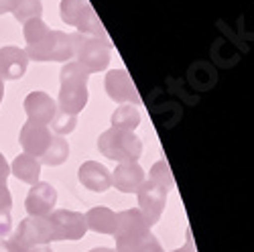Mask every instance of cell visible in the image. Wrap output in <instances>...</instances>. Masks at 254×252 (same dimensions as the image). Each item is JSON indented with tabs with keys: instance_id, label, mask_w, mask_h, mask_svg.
<instances>
[{
	"instance_id": "31",
	"label": "cell",
	"mask_w": 254,
	"mask_h": 252,
	"mask_svg": "<svg viewBox=\"0 0 254 252\" xmlns=\"http://www.w3.org/2000/svg\"><path fill=\"white\" fill-rule=\"evenodd\" d=\"M27 252H53L49 246H37V248H31V250H27Z\"/></svg>"
},
{
	"instance_id": "7",
	"label": "cell",
	"mask_w": 254,
	"mask_h": 252,
	"mask_svg": "<svg viewBox=\"0 0 254 252\" xmlns=\"http://www.w3.org/2000/svg\"><path fill=\"white\" fill-rule=\"evenodd\" d=\"M49 232H51V242H61V240H81L88 232L86 218L79 212H71V209H53L47 216Z\"/></svg>"
},
{
	"instance_id": "9",
	"label": "cell",
	"mask_w": 254,
	"mask_h": 252,
	"mask_svg": "<svg viewBox=\"0 0 254 252\" xmlns=\"http://www.w3.org/2000/svg\"><path fill=\"white\" fill-rule=\"evenodd\" d=\"M167 195H169L167 189L159 187L157 183H153L149 179H144V183L138 187V191H136L138 209H140V214L144 216V220L149 222L151 228L161 220V216L165 212Z\"/></svg>"
},
{
	"instance_id": "5",
	"label": "cell",
	"mask_w": 254,
	"mask_h": 252,
	"mask_svg": "<svg viewBox=\"0 0 254 252\" xmlns=\"http://www.w3.org/2000/svg\"><path fill=\"white\" fill-rule=\"evenodd\" d=\"M151 226L144 220L138 207L132 209H124V212L116 214V230H114V238H116V252H126L132 246L140 244L146 236H151Z\"/></svg>"
},
{
	"instance_id": "16",
	"label": "cell",
	"mask_w": 254,
	"mask_h": 252,
	"mask_svg": "<svg viewBox=\"0 0 254 252\" xmlns=\"http://www.w3.org/2000/svg\"><path fill=\"white\" fill-rule=\"evenodd\" d=\"M110 175H112V185L122 193H136L138 187L146 179L144 169L138 163H118Z\"/></svg>"
},
{
	"instance_id": "14",
	"label": "cell",
	"mask_w": 254,
	"mask_h": 252,
	"mask_svg": "<svg viewBox=\"0 0 254 252\" xmlns=\"http://www.w3.org/2000/svg\"><path fill=\"white\" fill-rule=\"evenodd\" d=\"M29 65V57L25 49L8 45L0 49V79L2 81H16L25 75Z\"/></svg>"
},
{
	"instance_id": "23",
	"label": "cell",
	"mask_w": 254,
	"mask_h": 252,
	"mask_svg": "<svg viewBox=\"0 0 254 252\" xmlns=\"http://www.w3.org/2000/svg\"><path fill=\"white\" fill-rule=\"evenodd\" d=\"M47 33H49V27L45 25L43 18H29L27 23H23V35H25L27 45L39 43Z\"/></svg>"
},
{
	"instance_id": "12",
	"label": "cell",
	"mask_w": 254,
	"mask_h": 252,
	"mask_svg": "<svg viewBox=\"0 0 254 252\" xmlns=\"http://www.w3.org/2000/svg\"><path fill=\"white\" fill-rule=\"evenodd\" d=\"M51 130L45 124H35V122H25L23 128H20V136L18 142L23 146V153L31 155L35 159L43 157V153L47 151V146L51 142Z\"/></svg>"
},
{
	"instance_id": "27",
	"label": "cell",
	"mask_w": 254,
	"mask_h": 252,
	"mask_svg": "<svg viewBox=\"0 0 254 252\" xmlns=\"http://www.w3.org/2000/svg\"><path fill=\"white\" fill-rule=\"evenodd\" d=\"M8 175H10V165L4 159V155L0 153V191H2V189H8V185H6Z\"/></svg>"
},
{
	"instance_id": "6",
	"label": "cell",
	"mask_w": 254,
	"mask_h": 252,
	"mask_svg": "<svg viewBox=\"0 0 254 252\" xmlns=\"http://www.w3.org/2000/svg\"><path fill=\"white\" fill-rule=\"evenodd\" d=\"M25 53L33 61H61V63H67L73 57L71 35L63 33V31L49 29V33L41 39L39 43L27 45Z\"/></svg>"
},
{
	"instance_id": "17",
	"label": "cell",
	"mask_w": 254,
	"mask_h": 252,
	"mask_svg": "<svg viewBox=\"0 0 254 252\" xmlns=\"http://www.w3.org/2000/svg\"><path fill=\"white\" fill-rule=\"evenodd\" d=\"M83 218H86L88 230H92V232L108 234V236L114 234V230H116V212H112L110 207L96 205Z\"/></svg>"
},
{
	"instance_id": "29",
	"label": "cell",
	"mask_w": 254,
	"mask_h": 252,
	"mask_svg": "<svg viewBox=\"0 0 254 252\" xmlns=\"http://www.w3.org/2000/svg\"><path fill=\"white\" fill-rule=\"evenodd\" d=\"M16 4V0H0V14H6V12H12Z\"/></svg>"
},
{
	"instance_id": "10",
	"label": "cell",
	"mask_w": 254,
	"mask_h": 252,
	"mask_svg": "<svg viewBox=\"0 0 254 252\" xmlns=\"http://www.w3.org/2000/svg\"><path fill=\"white\" fill-rule=\"evenodd\" d=\"M104 88L108 92L110 100H114L116 104H132V106L140 104V96L134 81L124 69H112L106 73Z\"/></svg>"
},
{
	"instance_id": "22",
	"label": "cell",
	"mask_w": 254,
	"mask_h": 252,
	"mask_svg": "<svg viewBox=\"0 0 254 252\" xmlns=\"http://www.w3.org/2000/svg\"><path fill=\"white\" fill-rule=\"evenodd\" d=\"M149 181L157 183L159 187L167 189V191H171V189L175 187V179H173V173H171V167H169V163L165 159L157 161L151 171H149Z\"/></svg>"
},
{
	"instance_id": "1",
	"label": "cell",
	"mask_w": 254,
	"mask_h": 252,
	"mask_svg": "<svg viewBox=\"0 0 254 252\" xmlns=\"http://www.w3.org/2000/svg\"><path fill=\"white\" fill-rule=\"evenodd\" d=\"M88 77L90 71L77 61L63 63L59 71L61 90L57 98V112L77 116L88 104Z\"/></svg>"
},
{
	"instance_id": "2",
	"label": "cell",
	"mask_w": 254,
	"mask_h": 252,
	"mask_svg": "<svg viewBox=\"0 0 254 252\" xmlns=\"http://www.w3.org/2000/svg\"><path fill=\"white\" fill-rule=\"evenodd\" d=\"M98 149L114 163H138L142 155V140L132 130L108 128L100 134Z\"/></svg>"
},
{
	"instance_id": "28",
	"label": "cell",
	"mask_w": 254,
	"mask_h": 252,
	"mask_svg": "<svg viewBox=\"0 0 254 252\" xmlns=\"http://www.w3.org/2000/svg\"><path fill=\"white\" fill-rule=\"evenodd\" d=\"M0 252H23L10 238H0Z\"/></svg>"
},
{
	"instance_id": "8",
	"label": "cell",
	"mask_w": 254,
	"mask_h": 252,
	"mask_svg": "<svg viewBox=\"0 0 254 252\" xmlns=\"http://www.w3.org/2000/svg\"><path fill=\"white\" fill-rule=\"evenodd\" d=\"M10 240L23 250H31L37 246H47L51 242V232H49V224L47 218H25L18 224L16 232L10 236Z\"/></svg>"
},
{
	"instance_id": "30",
	"label": "cell",
	"mask_w": 254,
	"mask_h": 252,
	"mask_svg": "<svg viewBox=\"0 0 254 252\" xmlns=\"http://www.w3.org/2000/svg\"><path fill=\"white\" fill-rule=\"evenodd\" d=\"M173 252H195V248H193V240H191V238H187V244H185L183 248L173 250Z\"/></svg>"
},
{
	"instance_id": "21",
	"label": "cell",
	"mask_w": 254,
	"mask_h": 252,
	"mask_svg": "<svg viewBox=\"0 0 254 252\" xmlns=\"http://www.w3.org/2000/svg\"><path fill=\"white\" fill-rule=\"evenodd\" d=\"M41 14H43V2L41 0H16L12 8V16L20 25L27 23L29 18H41Z\"/></svg>"
},
{
	"instance_id": "19",
	"label": "cell",
	"mask_w": 254,
	"mask_h": 252,
	"mask_svg": "<svg viewBox=\"0 0 254 252\" xmlns=\"http://www.w3.org/2000/svg\"><path fill=\"white\" fill-rule=\"evenodd\" d=\"M67 157H69V142L63 136H59V134H53L47 151L43 153V157H39V163L41 165H49V167H57V165L65 163Z\"/></svg>"
},
{
	"instance_id": "11",
	"label": "cell",
	"mask_w": 254,
	"mask_h": 252,
	"mask_svg": "<svg viewBox=\"0 0 254 252\" xmlns=\"http://www.w3.org/2000/svg\"><path fill=\"white\" fill-rule=\"evenodd\" d=\"M55 203H57V189L51 183L39 181L31 185L25 207L31 218H47L55 209Z\"/></svg>"
},
{
	"instance_id": "26",
	"label": "cell",
	"mask_w": 254,
	"mask_h": 252,
	"mask_svg": "<svg viewBox=\"0 0 254 252\" xmlns=\"http://www.w3.org/2000/svg\"><path fill=\"white\" fill-rule=\"evenodd\" d=\"M12 232V216L6 209H0V238H6Z\"/></svg>"
},
{
	"instance_id": "33",
	"label": "cell",
	"mask_w": 254,
	"mask_h": 252,
	"mask_svg": "<svg viewBox=\"0 0 254 252\" xmlns=\"http://www.w3.org/2000/svg\"><path fill=\"white\" fill-rule=\"evenodd\" d=\"M2 98H4V81L0 79V102H2Z\"/></svg>"
},
{
	"instance_id": "4",
	"label": "cell",
	"mask_w": 254,
	"mask_h": 252,
	"mask_svg": "<svg viewBox=\"0 0 254 252\" xmlns=\"http://www.w3.org/2000/svg\"><path fill=\"white\" fill-rule=\"evenodd\" d=\"M71 43H73V57L77 63H81L90 73L104 71L110 63L112 43L110 41H102L98 37L71 33Z\"/></svg>"
},
{
	"instance_id": "18",
	"label": "cell",
	"mask_w": 254,
	"mask_h": 252,
	"mask_svg": "<svg viewBox=\"0 0 254 252\" xmlns=\"http://www.w3.org/2000/svg\"><path fill=\"white\" fill-rule=\"evenodd\" d=\"M10 173L27 185H35L39 183V177H41V163L39 159L31 157V155H16V159L12 161L10 165Z\"/></svg>"
},
{
	"instance_id": "20",
	"label": "cell",
	"mask_w": 254,
	"mask_h": 252,
	"mask_svg": "<svg viewBox=\"0 0 254 252\" xmlns=\"http://www.w3.org/2000/svg\"><path fill=\"white\" fill-rule=\"evenodd\" d=\"M112 128H120V130H136L140 124V112L132 104H120L112 114Z\"/></svg>"
},
{
	"instance_id": "25",
	"label": "cell",
	"mask_w": 254,
	"mask_h": 252,
	"mask_svg": "<svg viewBox=\"0 0 254 252\" xmlns=\"http://www.w3.org/2000/svg\"><path fill=\"white\" fill-rule=\"evenodd\" d=\"M126 252H163V246H161V242L157 240V236H146L140 244H136V246H132L130 250H126Z\"/></svg>"
},
{
	"instance_id": "3",
	"label": "cell",
	"mask_w": 254,
	"mask_h": 252,
	"mask_svg": "<svg viewBox=\"0 0 254 252\" xmlns=\"http://www.w3.org/2000/svg\"><path fill=\"white\" fill-rule=\"evenodd\" d=\"M59 14H61L63 23L69 27H75L77 33L98 37L102 41H110L108 33H106L104 25L100 23V18L96 16L88 0H61Z\"/></svg>"
},
{
	"instance_id": "24",
	"label": "cell",
	"mask_w": 254,
	"mask_h": 252,
	"mask_svg": "<svg viewBox=\"0 0 254 252\" xmlns=\"http://www.w3.org/2000/svg\"><path fill=\"white\" fill-rule=\"evenodd\" d=\"M75 126H77V116H67V114L57 112L55 118L51 120V128H53V132L59 134V136H65V134L73 132Z\"/></svg>"
},
{
	"instance_id": "13",
	"label": "cell",
	"mask_w": 254,
	"mask_h": 252,
	"mask_svg": "<svg viewBox=\"0 0 254 252\" xmlns=\"http://www.w3.org/2000/svg\"><path fill=\"white\" fill-rule=\"evenodd\" d=\"M23 106H25V112L29 118L27 122H35V124L49 126L57 114V102L47 92H31L25 98Z\"/></svg>"
},
{
	"instance_id": "15",
	"label": "cell",
	"mask_w": 254,
	"mask_h": 252,
	"mask_svg": "<svg viewBox=\"0 0 254 252\" xmlns=\"http://www.w3.org/2000/svg\"><path fill=\"white\" fill-rule=\"evenodd\" d=\"M77 177H79V183L94 193H104L112 187L110 171L98 161H86L83 163L79 167V171H77Z\"/></svg>"
},
{
	"instance_id": "32",
	"label": "cell",
	"mask_w": 254,
	"mask_h": 252,
	"mask_svg": "<svg viewBox=\"0 0 254 252\" xmlns=\"http://www.w3.org/2000/svg\"><path fill=\"white\" fill-rule=\"evenodd\" d=\"M90 252H116L114 248H106V246H100V248H92Z\"/></svg>"
}]
</instances>
